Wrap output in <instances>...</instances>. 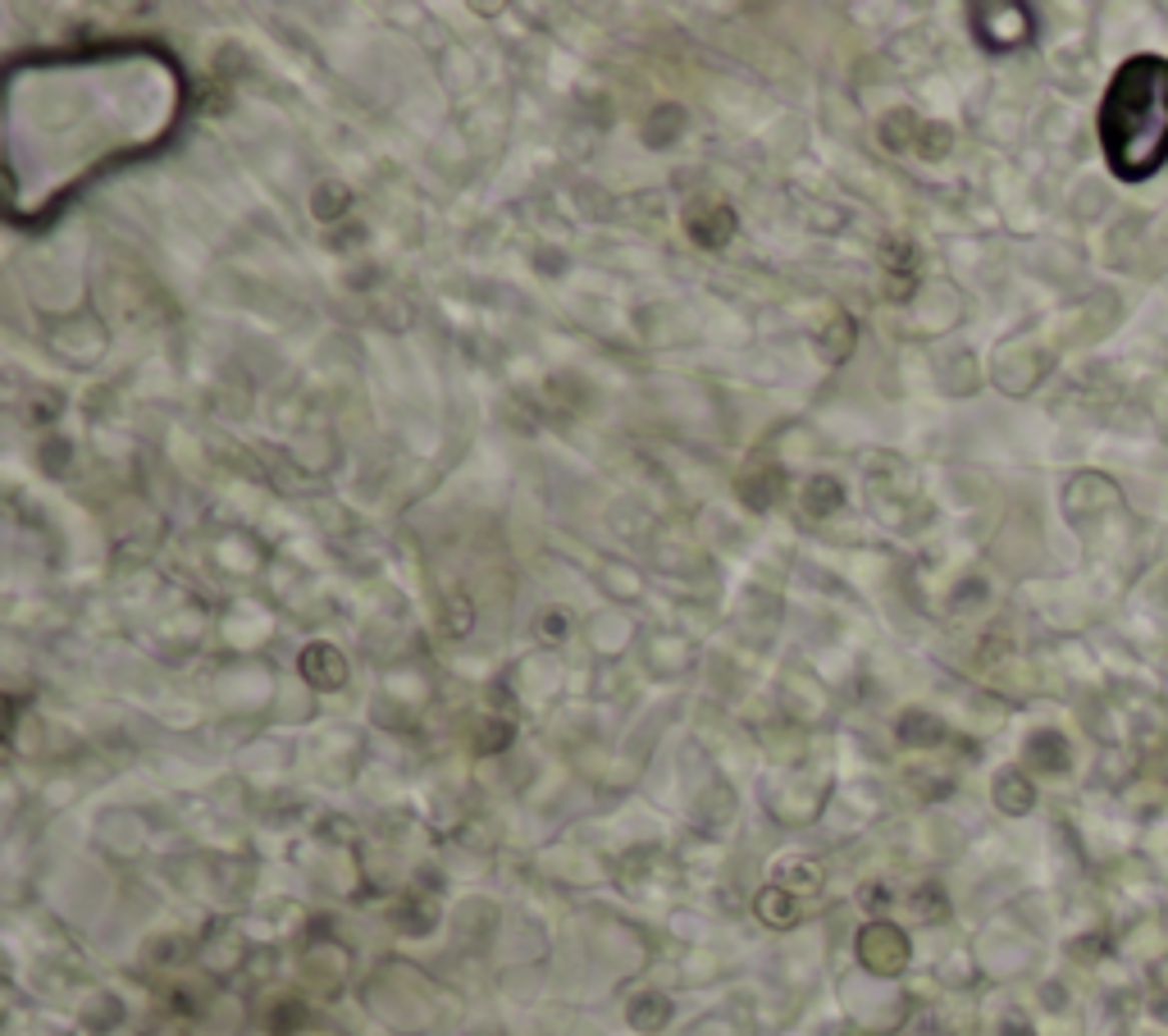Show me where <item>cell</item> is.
<instances>
[{"label":"cell","mask_w":1168,"mask_h":1036,"mask_svg":"<svg viewBox=\"0 0 1168 1036\" xmlns=\"http://www.w3.org/2000/svg\"><path fill=\"white\" fill-rule=\"evenodd\" d=\"M1100 137L1118 178H1150L1168 160V60L1132 55L1100 105Z\"/></svg>","instance_id":"6da1fadb"}]
</instances>
